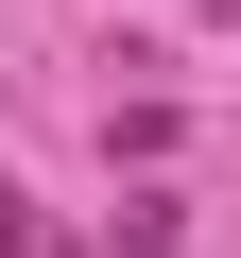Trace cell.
Returning a JSON list of instances; mask_svg holds the SVG:
<instances>
[{"mask_svg": "<svg viewBox=\"0 0 241 258\" xmlns=\"http://www.w3.org/2000/svg\"><path fill=\"white\" fill-rule=\"evenodd\" d=\"M172 241H190V207H172V189H120V224H103L86 258H172Z\"/></svg>", "mask_w": 241, "mask_h": 258, "instance_id": "obj_1", "label": "cell"}, {"mask_svg": "<svg viewBox=\"0 0 241 258\" xmlns=\"http://www.w3.org/2000/svg\"><path fill=\"white\" fill-rule=\"evenodd\" d=\"M0 258H69V241H52V207H35L18 172H0Z\"/></svg>", "mask_w": 241, "mask_h": 258, "instance_id": "obj_2", "label": "cell"}]
</instances>
